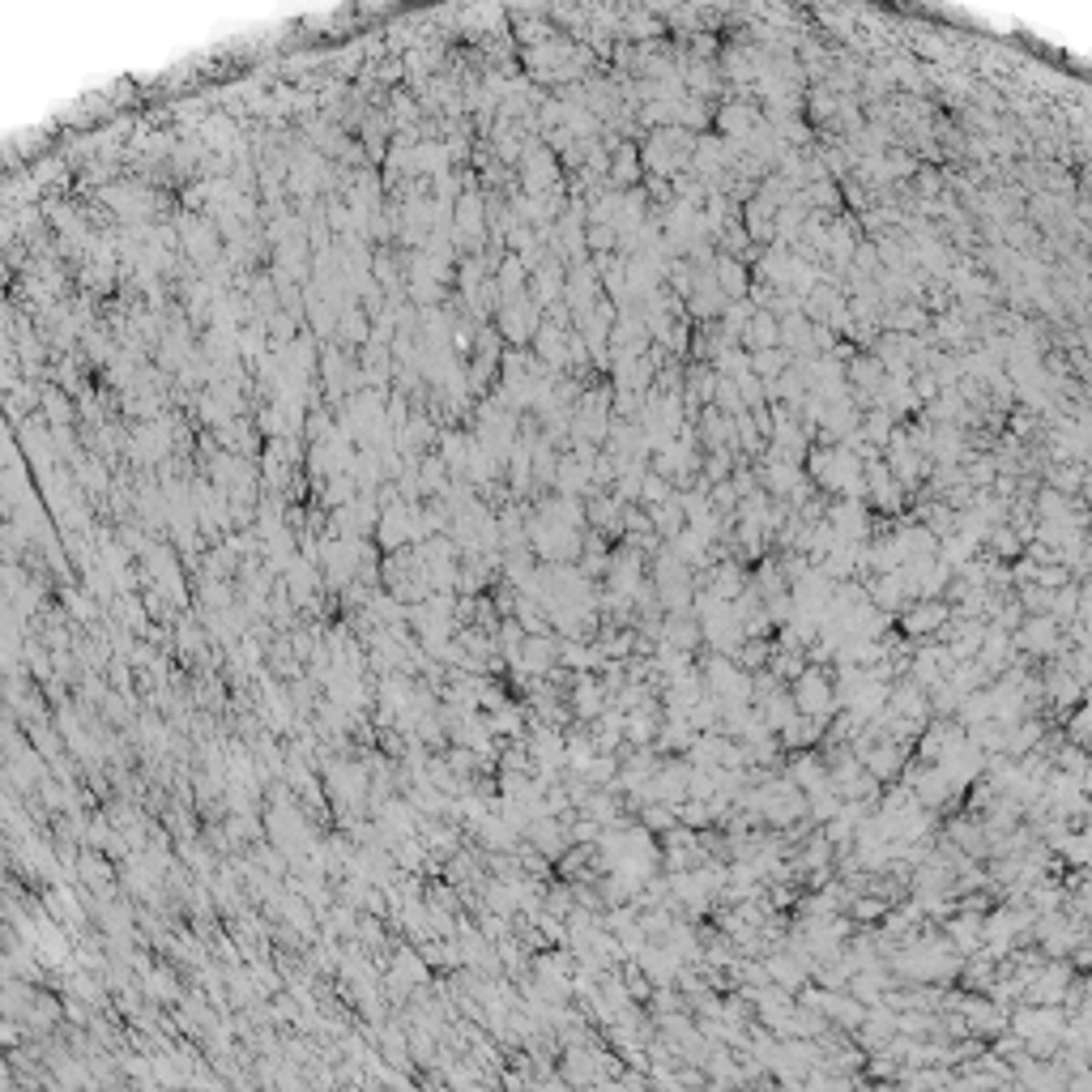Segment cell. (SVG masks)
<instances>
[{
    "instance_id": "6da1fadb",
    "label": "cell",
    "mask_w": 1092,
    "mask_h": 1092,
    "mask_svg": "<svg viewBox=\"0 0 1092 1092\" xmlns=\"http://www.w3.org/2000/svg\"><path fill=\"white\" fill-rule=\"evenodd\" d=\"M794 700H798V708H803L807 717H819V713H828V704H832V687L824 682V674L807 671L794 687Z\"/></svg>"
},
{
    "instance_id": "7a4b0ae2",
    "label": "cell",
    "mask_w": 1092,
    "mask_h": 1092,
    "mask_svg": "<svg viewBox=\"0 0 1092 1092\" xmlns=\"http://www.w3.org/2000/svg\"><path fill=\"white\" fill-rule=\"evenodd\" d=\"M38 414H43L51 427H69V422H73V398H69L60 385L43 388V398H38Z\"/></svg>"
},
{
    "instance_id": "3957f363",
    "label": "cell",
    "mask_w": 1092,
    "mask_h": 1092,
    "mask_svg": "<svg viewBox=\"0 0 1092 1092\" xmlns=\"http://www.w3.org/2000/svg\"><path fill=\"white\" fill-rule=\"evenodd\" d=\"M257 427H261L265 440H286V435H290V422H286L282 401H265V406H257Z\"/></svg>"
},
{
    "instance_id": "277c9868",
    "label": "cell",
    "mask_w": 1092,
    "mask_h": 1092,
    "mask_svg": "<svg viewBox=\"0 0 1092 1092\" xmlns=\"http://www.w3.org/2000/svg\"><path fill=\"white\" fill-rule=\"evenodd\" d=\"M944 619H947L944 602H922V606L905 619V628L909 632H934V628H944Z\"/></svg>"
}]
</instances>
